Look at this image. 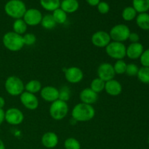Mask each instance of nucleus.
Segmentation results:
<instances>
[{"mask_svg":"<svg viewBox=\"0 0 149 149\" xmlns=\"http://www.w3.org/2000/svg\"><path fill=\"white\" fill-rule=\"evenodd\" d=\"M95 115V110L92 105L77 103L71 111L72 119L76 122H85L92 120Z\"/></svg>","mask_w":149,"mask_h":149,"instance_id":"1","label":"nucleus"},{"mask_svg":"<svg viewBox=\"0 0 149 149\" xmlns=\"http://www.w3.org/2000/svg\"><path fill=\"white\" fill-rule=\"evenodd\" d=\"M26 10V4L22 0H9L4 5L6 14L15 20L23 18Z\"/></svg>","mask_w":149,"mask_h":149,"instance_id":"2","label":"nucleus"},{"mask_svg":"<svg viewBox=\"0 0 149 149\" xmlns=\"http://www.w3.org/2000/svg\"><path fill=\"white\" fill-rule=\"evenodd\" d=\"M2 43L4 47L11 52H18L24 47L23 36L14 31L4 33L2 37Z\"/></svg>","mask_w":149,"mask_h":149,"instance_id":"3","label":"nucleus"},{"mask_svg":"<svg viewBox=\"0 0 149 149\" xmlns=\"http://www.w3.org/2000/svg\"><path fill=\"white\" fill-rule=\"evenodd\" d=\"M4 89L11 96H20L25 91V84L20 78L10 76L5 80Z\"/></svg>","mask_w":149,"mask_h":149,"instance_id":"4","label":"nucleus"},{"mask_svg":"<svg viewBox=\"0 0 149 149\" xmlns=\"http://www.w3.org/2000/svg\"><path fill=\"white\" fill-rule=\"evenodd\" d=\"M49 113L51 117L56 121H60L66 117L68 113V106L67 102L57 100L52 102L49 106Z\"/></svg>","mask_w":149,"mask_h":149,"instance_id":"5","label":"nucleus"},{"mask_svg":"<svg viewBox=\"0 0 149 149\" xmlns=\"http://www.w3.org/2000/svg\"><path fill=\"white\" fill-rule=\"evenodd\" d=\"M106 52L110 58L116 60H123L126 57L127 47L123 42L111 41L106 46Z\"/></svg>","mask_w":149,"mask_h":149,"instance_id":"6","label":"nucleus"},{"mask_svg":"<svg viewBox=\"0 0 149 149\" xmlns=\"http://www.w3.org/2000/svg\"><path fill=\"white\" fill-rule=\"evenodd\" d=\"M131 31L130 28L125 24H117L111 29L109 35L111 41L124 42L128 40Z\"/></svg>","mask_w":149,"mask_h":149,"instance_id":"7","label":"nucleus"},{"mask_svg":"<svg viewBox=\"0 0 149 149\" xmlns=\"http://www.w3.org/2000/svg\"><path fill=\"white\" fill-rule=\"evenodd\" d=\"M24 120L23 113L17 108H10L4 113V121L10 125H19Z\"/></svg>","mask_w":149,"mask_h":149,"instance_id":"8","label":"nucleus"},{"mask_svg":"<svg viewBox=\"0 0 149 149\" xmlns=\"http://www.w3.org/2000/svg\"><path fill=\"white\" fill-rule=\"evenodd\" d=\"M43 15L38 9H27L23 17V20L29 26H36L40 24Z\"/></svg>","mask_w":149,"mask_h":149,"instance_id":"9","label":"nucleus"},{"mask_svg":"<svg viewBox=\"0 0 149 149\" xmlns=\"http://www.w3.org/2000/svg\"><path fill=\"white\" fill-rule=\"evenodd\" d=\"M91 42L96 47L106 48V46L111 42V39L108 32L105 31H97L92 35Z\"/></svg>","mask_w":149,"mask_h":149,"instance_id":"10","label":"nucleus"},{"mask_svg":"<svg viewBox=\"0 0 149 149\" xmlns=\"http://www.w3.org/2000/svg\"><path fill=\"white\" fill-rule=\"evenodd\" d=\"M20 100L22 105L29 110H36L39 107V99L37 98L36 95L32 93L24 91L20 95Z\"/></svg>","mask_w":149,"mask_h":149,"instance_id":"11","label":"nucleus"},{"mask_svg":"<svg viewBox=\"0 0 149 149\" xmlns=\"http://www.w3.org/2000/svg\"><path fill=\"white\" fill-rule=\"evenodd\" d=\"M97 77L103 80L105 82L113 79L116 76L113 65L109 63H103L100 64L97 68Z\"/></svg>","mask_w":149,"mask_h":149,"instance_id":"12","label":"nucleus"},{"mask_svg":"<svg viewBox=\"0 0 149 149\" xmlns=\"http://www.w3.org/2000/svg\"><path fill=\"white\" fill-rule=\"evenodd\" d=\"M65 78L71 84H77L82 81L84 73L79 67L71 66L65 71Z\"/></svg>","mask_w":149,"mask_h":149,"instance_id":"13","label":"nucleus"},{"mask_svg":"<svg viewBox=\"0 0 149 149\" xmlns=\"http://www.w3.org/2000/svg\"><path fill=\"white\" fill-rule=\"evenodd\" d=\"M40 95L44 100L52 103L59 99V90L53 86H45L41 90Z\"/></svg>","mask_w":149,"mask_h":149,"instance_id":"14","label":"nucleus"},{"mask_svg":"<svg viewBox=\"0 0 149 149\" xmlns=\"http://www.w3.org/2000/svg\"><path fill=\"white\" fill-rule=\"evenodd\" d=\"M143 51V46L141 43H131L127 47L126 56L131 60L139 59Z\"/></svg>","mask_w":149,"mask_h":149,"instance_id":"15","label":"nucleus"},{"mask_svg":"<svg viewBox=\"0 0 149 149\" xmlns=\"http://www.w3.org/2000/svg\"><path fill=\"white\" fill-rule=\"evenodd\" d=\"M104 90L109 95L118 96L122 93V86L119 81L113 79L106 81Z\"/></svg>","mask_w":149,"mask_h":149,"instance_id":"16","label":"nucleus"},{"mask_svg":"<svg viewBox=\"0 0 149 149\" xmlns=\"http://www.w3.org/2000/svg\"><path fill=\"white\" fill-rule=\"evenodd\" d=\"M79 99L81 100V103L92 105L96 103L98 99V95L97 93H95L89 87V88H85L81 90L79 94Z\"/></svg>","mask_w":149,"mask_h":149,"instance_id":"17","label":"nucleus"},{"mask_svg":"<svg viewBox=\"0 0 149 149\" xmlns=\"http://www.w3.org/2000/svg\"><path fill=\"white\" fill-rule=\"evenodd\" d=\"M41 141L45 148H54L58 146L59 139L57 134L54 132H47L42 135Z\"/></svg>","mask_w":149,"mask_h":149,"instance_id":"18","label":"nucleus"},{"mask_svg":"<svg viewBox=\"0 0 149 149\" xmlns=\"http://www.w3.org/2000/svg\"><path fill=\"white\" fill-rule=\"evenodd\" d=\"M79 7V3L78 0H63L61 1L60 8L62 9L65 13H74L78 10Z\"/></svg>","mask_w":149,"mask_h":149,"instance_id":"19","label":"nucleus"},{"mask_svg":"<svg viewBox=\"0 0 149 149\" xmlns=\"http://www.w3.org/2000/svg\"><path fill=\"white\" fill-rule=\"evenodd\" d=\"M136 23L138 27L144 31L149 30V14L147 13H139L136 17Z\"/></svg>","mask_w":149,"mask_h":149,"instance_id":"20","label":"nucleus"},{"mask_svg":"<svg viewBox=\"0 0 149 149\" xmlns=\"http://www.w3.org/2000/svg\"><path fill=\"white\" fill-rule=\"evenodd\" d=\"M42 88V84L40 81L36 79L30 80L29 82L25 84V91L34 95L38 93H40Z\"/></svg>","mask_w":149,"mask_h":149,"instance_id":"21","label":"nucleus"},{"mask_svg":"<svg viewBox=\"0 0 149 149\" xmlns=\"http://www.w3.org/2000/svg\"><path fill=\"white\" fill-rule=\"evenodd\" d=\"M41 6L47 11L53 12L60 8L61 0H39Z\"/></svg>","mask_w":149,"mask_h":149,"instance_id":"22","label":"nucleus"},{"mask_svg":"<svg viewBox=\"0 0 149 149\" xmlns=\"http://www.w3.org/2000/svg\"><path fill=\"white\" fill-rule=\"evenodd\" d=\"M27 28V24L25 23V21L23 20V18L15 20L14 23H13V31H14L15 33H17V34L21 35V36H23V34H25V33H26Z\"/></svg>","mask_w":149,"mask_h":149,"instance_id":"23","label":"nucleus"},{"mask_svg":"<svg viewBox=\"0 0 149 149\" xmlns=\"http://www.w3.org/2000/svg\"><path fill=\"white\" fill-rule=\"evenodd\" d=\"M132 7L137 13H147L149 10V0H132Z\"/></svg>","mask_w":149,"mask_h":149,"instance_id":"24","label":"nucleus"},{"mask_svg":"<svg viewBox=\"0 0 149 149\" xmlns=\"http://www.w3.org/2000/svg\"><path fill=\"white\" fill-rule=\"evenodd\" d=\"M40 24L46 30H52V29H55L57 23H55L52 14H47L42 17Z\"/></svg>","mask_w":149,"mask_h":149,"instance_id":"25","label":"nucleus"},{"mask_svg":"<svg viewBox=\"0 0 149 149\" xmlns=\"http://www.w3.org/2000/svg\"><path fill=\"white\" fill-rule=\"evenodd\" d=\"M138 13L136 10L133 8L132 6H129V7H125L122 13V17L124 20L125 21H132L134 19L136 18L138 15Z\"/></svg>","mask_w":149,"mask_h":149,"instance_id":"26","label":"nucleus"},{"mask_svg":"<svg viewBox=\"0 0 149 149\" xmlns=\"http://www.w3.org/2000/svg\"><path fill=\"white\" fill-rule=\"evenodd\" d=\"M52 15L57 24H64L67 20V13L61 8L52 12Z\"/></svg>","mask_w":149,"mask_h":149,"instance_id":"27","label":"nucleus"},{"mask_svg":"<svg viewBox=\"0 0 149 149\" xmlns=\"http://www.w3.org/2000/svg\"><path fill=\"white\" fill-rule=\"evenodd\" d=\"M105 84H106V82H105L103 80H102L101 79L97 77V78H95L94 79L91 81L90 88L92 90H93L95 93L98 94V93H101V92H103V90H104Z\"/></svg>","mask_w":149,"mask_h":149,"instance_id":"28","label":"nucleus"},{"mask_svg":"<svg viewBox=\"0 0 149 149\" xmlns=\"http://www.w3.org/2000/svg\"><path fill=\"white\" fill-rule=\"evenodd\" d=\"M137 77L141 82L149 84V67L142 66L139 68Z\"/></svg>","mask_w":149,"mask_h":149,"instance_id":"29","label":"nucleus"},{"mask_svg":"<svg viewBox=\"0 0 149 149\" xmlns=\"http://www.w3.org/2000/svg\"><path fill=\"white\" fill-rule=\"evenodd\" d=\"M64 148L65 149H81V144L76 138H68L64 141Z\"/></svg>","mask_w":149,"mask_h":149,"instance_id":"30","label":"nucleus"},{"mask_svg":"<svg viewBox=\"0 0 149 149\" xmlns=\"http://www.w3.org/2000/svg\"><path fill=\"white\" fill-rule=\"evenodd\" d=\"M127 65V64L126 63V62L124 60H118V61H116L114 65H113L115 74H119V75L125 74Z\"/></svg>","mask_w":149,"mask_h":149,"instance_id":"31","label":"nucleus"},{"mask_svg":"<svg viewBox=\"0 0 149 149\" xmlns=\"http://www.w3.org/2000/svg\"><path fill=\"white\" fill-rule=\"evenodd\" d=\"M23 40L24 45L27 46H32L34 45L36 42V37L33 33H26L23 36Z\"/></svg>","mask_w":149,"mask_h":149,"instance_id":"32","label":"nucleus"},{"mask_svg":"<svg viewBox=\"0 0 149 149\" xmlns=\"http://www.w3.org/2000/svg\"><path fill=\"white\" fill-rule=\"evenodd\" d=\"M138 71H139V68H138V66L136 64L129 63L127 65L125 74L128 77H137Z\"/></svg>","mask_w":149,"mask_h":149,"instance_id":"33","label":"nucleus"},{"mask_svg":"<svg viewBox=\"0 0 149 149\" xmlns=\"http://www.w3.org/2000/svg\"><path fill=\"white\" fill-rule=\"evenodd\" d=\"M70 96H71V91L66 86H64L61 90H59V100L66 102L70 99Z\"/></svg>","mask_w":149,"mask_h":149,"instance_id":"34","label":"nucleus"},{"mask_svg":"<svg viewBox=\"0 0 149 149\" xmlns=\"http://www.w3.org/2000/svg\"><path fill=\"white\" fill-rule=\"evenodd\" d=\"M97 11L100 13V14H107L110 10V6L108 4L106 1H100L99 4L97 5Z\"/></svg>","mask_w":149,"mask_h":149,"instance_id":"35","label":"nucleus"},{"mask_svg":"<svg viewBox=\"0 0 149 149\" xmlns=\"http://www.w3.org/2000/svg\"><path fill=\"white\" fill-rule=\"evenodd\" d=\"M139 59L143 66L149 67V49H146L143 52Z\"/></svg>","mask_w":149,"mask_h":149,"instance_id":"36","label":"nucleus"},{"mask_svg":"<svg viewBox=\"0 0 149 149\" xmlns=\"http://www.w3.org/2000/svg\"><path fill=\"white\" fill-rule=\"evenodd\" d=\"M128 39H129L131 43H137V42H139L140 36L136 32H131Z\"/></svg>","mask_w":149,"mask_h":149,"instance_id":"37","label":"nucleus"},{"mask_svg":"<svg viewBox=\"0 0 149 149\" xmlns=\"http://www.w3.org/2000/svg\"><path fill=\"white\" fill-rule=\"evenodd\" d=\"M86 1L89 5L92 6V7H95L99 4L100 0H86Z\"/></svg>","mask_w":149,"mask_h":149,"instance_id":"38","label":"nucleus"},{"mask_svg":"<svg viewBox=\"0 0 149 149\" xmlns=\"http://www.w3.org/2000/svg\"><path fill=\"white\" fill-rule=\"evenodd\" d=\"M4 113L5 111L3 109H0V125L4 122Z\"/></svg>","mask_w":149,"mask_h":149,"instance_id":"39","label":"nucleus"},{"mask_svg":"<svg viewBox=\"0 0 149 149\" xmlns=\"http://www.w3.org/2000/svg\"><path fill=\"white\" fill-rule=\"evenodd\" d=\"M4 106H5V100H4V97L0 96V109H3Z\"/></svg>","mask_w":149,"mask_h":149,"instance_id":"40","label":"nucleus"},{"mask_svg":"<svg viewBox=\"0 0 149 149\" xmlns=\"http://www.w3.org/2000/svg\"><path fill=\"white\" fill-rule=\"evenodd\" d=\"M0 149H5V146H4V142L0 139Z\"/></svg>","mask_w":149,"mask_h":149,"instance_id":"41","label":"nucleus"},{"mask_svg":"<svg viewBox=\"0 0 149 149\" xmlns=\"http://www.w3.org/2000/svg\"><path fill=\"white\" fill-rule=\"evenodd\" d=\"M148 145H149V135H148Z\"/></svg>","mask_w":149,"mask_h":149,"instance_id":"42","label":"nucleus"}]
</instances>
